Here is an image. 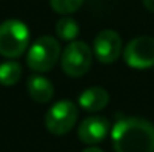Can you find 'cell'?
<instances>
[{
	"mask_svg": "<svg viewBox=\"0 0 154 152\" xmlns=\"http://www.w3.org/2000/svg\"><path fill=\"white\" fill-rule=\"evenodd\" d=\"M21 75H23V69L20 63L9 60L0 64V84L2 85L5 87L15 85L21 79Z\"/></svg>",
	"mask_w": 154,
	"mask_h": 152,
	"instance_id": "8fae6325",
	"label": "cell"
},
{
	"mask_svg": "<svg viewBox=\"0 0 154 152\" xmlns=\"http://www.w3.org/2000/svg\"><path fill=\"white\" fill-rule=\"evenodd\" d=\"M115 152H154V125L138 116L123 118L111 128Z\"/></svg>",
	"mask_w": 154,
	"mask_h": 152,
	"instance_id": "6da1fadb",
	"label": "cell"
},
{
	"mask_svg": "<svg viewBox=\"0 0 154 152\" xmlns=\"http://www.w3.org/2000/svg\"><path fill=\"white\" fill-rule=\"evenodd\" d=\"M111 124L105 116H88L78 127V137L87 145L103 142L109 134Z\"/></svg>",
	"mask_w": 154,
	"mask_h": 152,
	"instance_id": "ba28073f",
	"label": "cell"
},
{
	"mask_svg": "<svg viewBox=\"0 0 154 152\" xmlns=\"http://www.w3.org/2000/svg\"><path fill=\"white\" fill-rule=\"evenodd\" d=\"M82 152H103L100 148H97V146H90V148H87V149H84Z\"/></svg>",
	"mask_w": 154,
	"mask_h": 152,
	"instance_id": "9a60e30c",
	"label": "cell"
},
{
	"mask_svg": "<svg viewBox=\"0 0 154 152\" xmlns=\"http://www.w3.org/2000/svg\"><path fill=\"white\" fill-rule=\"evenodd\" d=\"M30 42L29 27L20 19H6L0 24V55L6 58L21 57Z\"/></svg>",
	"mask_w": 154,
	"mask_h": 152,
	"instance_id": "7a4b0ae2",
	"label": "cell"
},
{
	"mask_svg": "<svg viewBox=\"0 0 154 152\" xmlns=\"http://www.w3.org/2000/svg\"><path fill=\"white\" fill-rule=\"evenodd\" d=\"M124 61L129 67L144 70L154 67V39L141 36L130 40L123 51Z\"/></svg>",
	"mask_w": 154,
	"mask_h": 152,
	"instance_id": "8992f818",
	"label": "cell"
},
{
	"mask_svg": "<svg viewBox=\"0 0 154 152\" xmlns=\"http://www.w3.org/2000/svg\"><path fill=\"white\" fill-rule=\"evenodd\" d=\"M123 51V40L121 36L111 28L102 30L93 43V55L103 64H111L118 60Z\"/></svg>",
	"mask_w": 154,
	"mask_h": 152,
	"instance_id": "52a82bcc",
	"label": "cell"
},
{
	"mask_svg": "<svg viewBox=\"0 0 154 152\" xmlns=\"http://www.w3.org/2000/svg\"><path fill=\"white\" fill-rule=\"evenodd\" d=\"M27 91L35 101L45 104L54 96V85L50 79L41 75H33L27 79Z\"/></svg>",
	"mask_w": 154,
	"mask_h": 152,
	"instance_id": "30bf717a",
	"label": "cell"
},
{
	"mask_svg": "<svg viewBox=\"0 0 154 152\" xmlns=\"http://www.w3.org/2000/svg\"><path fill=\"white\" fill-rule=\"evenodd\" d=\"M55 33L61 40H67V42H73L78 34H79V25L73 18L64 16L61 19L57 21L55 24Z\"/></svg>",
	"mask_w": 154,
	"mask_h": 152,
	"instance_id": "7c38bea8",
	"label": "cell"
},
{
	"mask_svg": "<svg viewBox=\"0 0 154 152\" xmlns=\"http://www.w3.org/2000/svg\"><path fill=\"white\" fill-rule=\"evenodd\" d=\"M93 63V49L81 40L70 42L61 54V69L70 78L85 75Z\"/></svg>",
	"mask_w": 154,
	"mask_h": 152,
	"instance_id": "277c9868",
	"label": "cell"
},
{
	"mask_svg": "<svg viewBox=\"0 0 154 152\" xmlns=\"http://www.w3.org/2000/svg\"><path fill=\"white\" fill-rule=\"evenodd\" d=\"M82 1L84 0H50V4L57 13L69 15L79 9Z\"/></svg>",
	"mask_w": 154,
	"mask_h": 152,
	"instance_id": "4fadbf2b",
	"label": "cell"
},
{
	"mask_svg": "<svg viewBox=\"0 0 154 152\" xmlns=\"http://www.w3.org/2000/svg\"><path fill=\"white\" fill-rule=\"evenodd\" d=\"M144 6H145L150 12H154V0H144Z\"/></svg>",
	"mask_w": 154,
	"mask_h": 152,
	"instance_id": "5bb4252c",
	"label": "cell"
},
{
	"mask_svg": "<svg viewBox=\"0 0 154 152\" xmlns=\"http://www.w3.org/2000/svg\"><path fill=\"white\" fill-rule=\"evenodd\" d=\"M78 119V107L70 100H60L54 103L47 110L45 115V127L47 130L55 134L63 136L69 133Z\"/></svg>",
	"mask_w": 154,
	"mask_h": 152,
	"instance_id": "5b68a950",
	"label": "cell"
},
{
	"mask_svg": "<svg viewBox=\"0 0 154 152\" xmlns=\"http://www.w3.org/2000/svg\"><path fill=\"white\" fill-rule=\"evenodd\" d=\"M61 54V48L57 39L52 36H42L33 42L27 51V66L33 72L45 73L57 64Z\"/></svg>",
	"mask_w": 154,
	"mask_h": 152,
	"instance_id": "3957f363",
	"label": "cell"
},
{
	"mask_svg": "<svg viewBox=\"0 0 154 152\" xmlns=\"http://www.w3.org/2000/svg\"><path fill=\"white\" fill-rule=\"evenodd\" d=\"M79 106L87 112H99L109 103V94L102 87H91L81 93L78 97Z\"/></svg>",
	"mask_w": 154,
	"mask_h": 152,
	"instance_id": "9c48e42d",
	"label": "cell"
}]
</instances>
